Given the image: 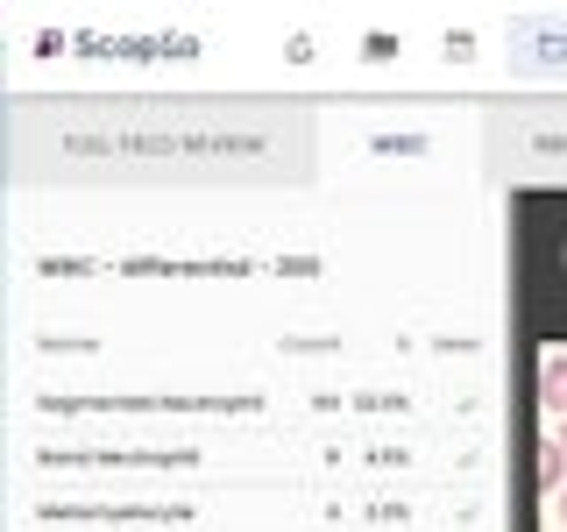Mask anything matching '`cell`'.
I'll return each mask as SVG.
<instances>
[{
  "label": "cell",
  "instance_id": "3",
  "mask_svg": "<svg viewBox=\"0 0 567 532\" xmlns=\"http://www.w3.org/2000/svg\"><path fill=\"white\" fill-rule=\"evenodd\" d=\"M560 525H567V490H560Z\"/></svg>",
  "mask_w": 567,
  "mask_h": 532
},
{
  "label": "cell",
  "instance_id": "4",
  "mask_svg": "<svg viewBox=\"0 0 567 532\" xmlns=\"http://www.w3.org/2000/svg\"><path fill=\"white\" fill-rule=\"evenodd\" d=\"M554 440H560V448H567V419H560V433H554Z\"/></svg>",
  "mask_w": 567,
  "mask_h": 532
},
{
  "label": "cell",
  "instance_id": "1",
  "mask_svg": "<svg viewBox=\"0 0 567 532\" xmlns=\"http://www.w3.org/2000/svg\"><path fill=\"white\" fill-rule=\"evenodd\" d=\"M539 405L567 419V348H554V355L539 362Z\"/></svg>",
  "mask_w": 567,
  "mask_h": 532
},
{
  "label": "cell",
  "instance_id": "2",
  "mask_svg": "<svg viewBox=\"0 0 567 532\" xmlns=\"http://www.w3.org/2000/svg\"><path fill=\"white\" fill-rule=\"evenodd\" d=\"M539 483H546V490L567 483V448H560V440H539Z\"/></svg>",
  "mask_w": 567,
  "mask_h": 532
}]
</instances>
